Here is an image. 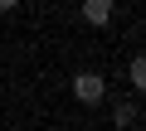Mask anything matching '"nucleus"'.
I'll return each mask as SVG.
<instances>
[{
  "mask_svg": "<svg viewBox=\"0 0 146 131\" xmlns=\"http://www.w3.org/2000/svg\"><path fill=\"white\" fill-rule=\"evenodd\" d=\"M83 20L88 24H107L112 20V0H83Z\"/></svg>",
  "mask_w": 146,
  "mask_h": 131,
  "instance_id": "obj_2",
  "label": "nucleus"
},
{
  "mask_svg": "<svg viewBox=\"0 0 146 131\" xmlns=\"http://www.w3.org/2000/svg\"><path fill=\"white\" fill-rule=\"evenodd\" d=\"M15 5H20V0H0V15H5V10H15Z\"/></svg>",
  "mask_w": 146,
  "mask_h": 131,
  "instance_id": "obj_5",
  "label": "nucleus"
},
{
  "mask_svg": "<svg viewBox=\"0 0 146 131\" xmlns=\"http://www.w3.org/2000/svg\"><path fill=\"white\" fill-rule=\"evenodd\" d=\"M73 97H78L83 107H98V102L107 97V78H102V73H93V68H83L78 78H73Z\"/></svg>",
  "mask_w": 146,
  "mask_h": 131,
  "instance_id": "obj_1",
  "label": "nucleus"
},
{
  "mask_svg": "<svg viewBox=\"0 0 146 131\" xmlns=\"http://www.w3.org/2000/svg\"><path fill=\"white\" fill-rule=\"evenodd\" d=\"M112 121H117V126H136V102H117Z\"/></svg>",
  "mask_w": 146,
  "mask_h": 131,
  "instance_id": "obj_4",
  "label": "nucleus"
},
{
  "mask_svg": "<svg viewBox=\"0 0 146 131\" xmlns=\"http://www.w3.org/2000/svg\"><path fill=\"white\" fill-rule=\"evenodd\" d=\"M127 83H131V88H136V92H141V88H146V58H141V53H136V58H131V63H127Z\"/></svg>",
  "mask_w": 146,
  "mask_h": 131,
  "instance_id": "obj_3",
  "label": "nucleus"
}]
</instances>
